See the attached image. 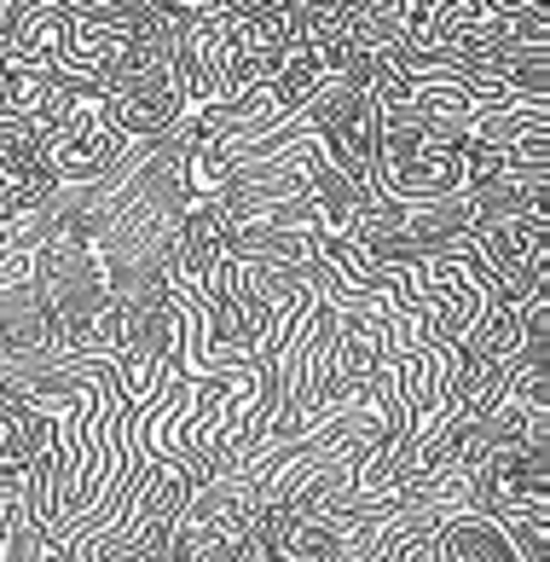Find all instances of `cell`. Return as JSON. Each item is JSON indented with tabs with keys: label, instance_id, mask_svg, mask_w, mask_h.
<instances>
[{
	"label": "cell",
	"instance_id": "cell-8",
	"mask_svg": "<svg viewBox=\"0 0 550 562\" xmlns=\"http://www.w3.org/2000/svg\"><path fill=\"white\" fill-rule=\"evenodd\" d=\"M12 498H18V470H12V464H0V516L12 510Z\"/></svg>",
	"mask_w": 550,
	"mask_h": 562
},
{
	"label": "cell",
	"instance_id": "cell-4",
	"mask_svg": "<svg viewBox=\"0 0 550 562\" xmlns=\"http://www.w3.org/2000/svg\"><path fill=\"white\" fill-rule=\"evenodd\" d=\"M0 58H12V65H30V70H70V12L53 7V0H41L18 18V30L7 35V47ZM76 76V70H70Z\"/></svg>",
	"mask_w": 550,
	"mask_h": 562
},
{
	"label": "cell",
	"instance_id": "cell-6",
	"mask_svg": "<svg viewBox=\"0 0 550 562\" xmlns=\"http://www.w3.org/2000/svg\"><path fill=\"white\" fill-rule=\"evenodd\" d=\"M545 116H550L545 99H516V105H504V111L475 116V122H470V139H481V145H516V139H527V134H550Z\"/></svg>",
	"mask_w": 550,
	"mask_h": 562
},
{
	"label": "cell",
	"instance_id": "cell-1",
	"mask_svg": "<svg viewBox=\"0 0 550 562\" xmlns=\"http://www.w3.org/2000/svg\"><path fill=\"white\" fill-rule=\"evenodd\" d=\"M319 151L343 169L359 192L377 186V151H383V105L371 93L348 88V81H325L319 93L302 105Z\"/></svg>",
	"mask_w": 550,
	"mask_h": 562
},
{
	"label": "cell",
	"instance_id": "cell-3",
	"mask_svg": "<svg viewBox=\"0 0 550 562\" xmlns=\"http://www.w3.org/2000/svg\"><path fill=\"white\" fill-rule=\"evenodd\" d=\"M99 105H104V116L116 122L122 139H157V134H168L186 116V99L175 93L168 65L162 70H145L139 81H128V88H116V93H104Z\"/></svg>",
	"mask_w": 550,
	"mask_h": 562
},
{
	"label": "cell",
	"instance_id": "cell-2",
	"mask_svg": "<svg viewBox=\"0 0 550 562\" xmlns=\"http://www.w3.org/2000/svg\"><path fill=\"white\" fill-rule=\"evenodd\" d=\"M99 99L104 93L70 99V105L58 111L47 128H41V145H47V162H53L58 186H93V180H104L122 157H128L134 139L116 134V122L104 116Z\"/></svg>",
	"mask_w": 550,
	"mask_h": 562
},
{
	"label": "cell",
	"instance_id": "cell-7",
	"mask_svg": "<svg viewBox=\"0 0 550 562\" xmlns=\"http://www.w3.org/2000/svg\"><path fill=\"white\" fill-rule=\"evenodd\" d=\"M481 12H493V18H527V12H550V0H481Z\"/></svg>",
	"mask_w": 550,
	"mask_h": 562
},
{
	"label": "cell",
	"instance_id": "cell-9",
	"mask_svg": "<svg viewBox=\"0 0 550 562\" xmlns=\"http://www.w3.org/2000/svg\"><path fill=\"white\" fill-rule=\"evenodd\" d=\"M232 7L238 12H290L295 0H232Z\"/></svg>",
	"mask_w": 550,
	"mask_h": 562
},
{
	"label": "cell",
	"instance_id": "cell-5",
	"mask_svg": "<svg viewBox=\"0 0 550 562\" xmlns=\"http://www.w3.org/2000/svg\"><path fill=\"white\" fill-rule=\"evenodd\" d=\"M325 81H330V76H325V65H319V53H313L307 41H295V47L284 53V65L267 76V105L279 111V116H302V105L325 88Z\"/></svg>",
	"mask_w": 550,
	"mask_h": 562
},
{
	"label": "cell",
	"instance_id": "cell-10",
	"mask_svg": "<svg viewBox=\"0 0 550 562\" xmlns=\"http://www.w3.org/2000/svg\"><path fill=\"white\" fill-rule=\"evenodd\" d=\"M7 557H12V510L0 516V562H7Z\"/></svg>",
	"mask_w": 550,
	"mask_h": 562
}]
</instances>
